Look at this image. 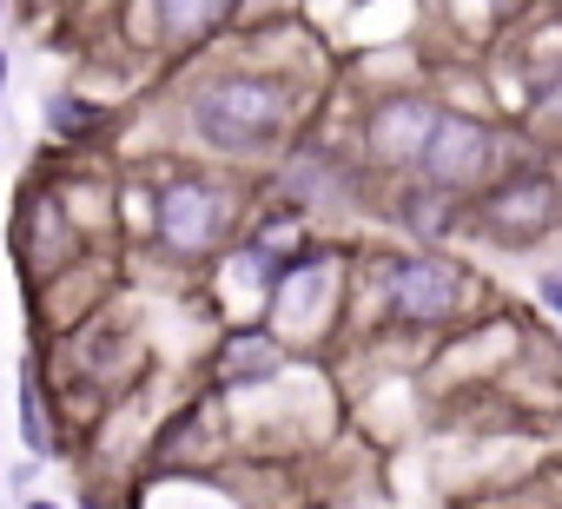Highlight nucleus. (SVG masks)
Instances as JSON below:
<instances>
[{"label": "nucleus", "mask_w": 562, "mask_h": 509, "mask_svg": "<svg viewBox=\"0 0 562 509\" xmlns=\"http://www.w3.org/2000/svg\"><path fill=\"white\" fill-rule=\"evenodd\" d=\"M186 126L218 159H271L292 146L299 87L278 73H218L186 100Z\"/></svg>", "instance_id": "nucleus-1"}, {"label": "nucleus", "mask_w": 562, "mask_h": 509, "mask_svg": "<svg viewBox=\"0 0 562 509\" xmlns=\"http://www.w3.org/2000/svg\"><path fill=\"white\" fill-rule=\"evenodd\" d=\"M490 298H496L490 279L443 245L384 251V312H391L397 331H417V338L470 331L476 318H490Z\"/></svg>", "instance_id": "nucleus-2"}, {"label": "nucleus", "mask_w": 562, "mask_h": 509, "mask_svg": "<svg viewBox=\"0 0 562 509\" xmlns=\"http://www.w3.org/2000/svg\"><path fill=\"white\" fill-rule=\"evenodd\" d=\"M470 238L490 251H542L549 238H562V166L549 152H516L476 199H470Z\"/></svg>", "instance_id": "nucleus-3"}, {"label": "nucleus", "mask_w": 562, "mask_h": 509, "mask_svg": "<svg viewBox=\"0 0 562 509\" xmlns=\"http://www.w3.org/2000/svg\"><path fill=\"white\" fill-rule=\"evenodd\" d=\"M516 152H529L522 133H503L490 113L443 106V120H437V133H430V146L417 159V179H430V185H443L457 199H476Z\"/></svg>", "instance_id": "nucleus-4"}, {"label": "nucleus", "mask_w": 562, "mask_h": 509, "mask_svg": "<svg viewBox=\"0 0 562 509\" xmlns=\"http://www.w3.org/2000/svg\"><path fill=\"white\" fill-rule=\"evenodd\" d=\"M443 106L450 100L437 87H391V93H378L364 106V120H358V166L378 172V179H411L424 146H430V133H437V120H443Z\"/></svg>", "instance_id": "nucleus-5"}, {"label": "nucleus", "mask_w": 562, "mask_h": 509, "mask_svg": "<svg viewBox=\"0 0 562 509\" xmlns=\"http://www.w3.org/2000/svg\"><path fill=\"white\" fill-rule=\"evenodd\" d=\"M153 225H159V245L179 251V259H199L225 238V199L212 179H172L153 205Z\"/></svg>", "instance_id": "nucleus-6"}, {"label": "nucleus", "mask_w": 562, "mask_h": 509, "mask_svg": "<svg viewBox=\"0 0 562 509\" xmlns=\"http://www.w3.org/2000/svg\"><path fill=\"white\" fill-rule=\"evenodd\" d=\"M391 218L411 231V245H450L457 231H470V199H457V192H443V185L411 172L391 192Z\"/></svg>", "instance_id": "nucleus-7"}, {"label": "nucleus", "mask_w": 562, "mask_h": 509, "mask_svg": "<svg viewBox=\"0 0 562 509\" xmlns=\"http://www.w3.org/2000/svg\"><path fill=\"white\" fill-rule=\"evenodd\" d=\"M516 120H522V139L549 159H562V67L536 73L529 93L516 100Z\"/></svg>", "instance_id": "nucleus-8"}, {"label": "nucleus", "mask_w": 562, "mask_h": 509, "mask_svg": "<svg viewBox=\"0 0 562 509\" xmlns=\"http://www.w3.org/2000/svg\"><path fill=\"white\" fill-rule=\"evenodd\" d=\"M285 371V344H278V331H232L225 338V364H218V384L238 391V384H265Z\"/></svg>", "instance_id": "nucleus-9"}, {"label": "nucleus", "mask_w": 562, "mask_h": 509, "mask_svg": "<svg viewBox=\"0 0 562 509\" xmlns=\"http://www.w3.org/2000/svg\"><path fill=\"white\" fill-rule=\"evenodd\" d=\"M153 8H159V41L192 47V41H205V34H218L232 21L238 0H153Z\"/></svg>", "instance_id": "nucleus-10"}, {"label": "nucleus", "mask_w": 562, "mask_h": 509, "mask_svg": "<svg viewBox=\"0 0 562 509\" xmlns=\"http://www.w3.org/2000/svg\"><path fill=\"white\" fill-rule=\"evenodd\" d=\"M21 443H27V456H34V463H47V456H54V423H47V397H41L34 371L21 377Z\"/></svg>", "instance_id": "nucleus-11"}, {"label": "nucleus", "mask_w": 562, "mask_h": 509, "mask_svg": "<svg viewBox=\"0 0 562 509\" xmlns=\"http://www.w3.org/2000/svg\"><path fill=\"white\" fill-rule=\"evenodd\" d=\"M47 120H54L60 133H87V126H100V113H93L87 100H74V93H60V100L47 106Z\"/></svg>", "instance_id": "nucleus-12"}, {"label": "nucleus", "mask_w": 562, "mask_h": 509, "mask_svg": "<svg viewBox=\"0 0 562 509\" xmlns=\"http://www.w3.org/2000/svg\"><path fill=\"white\" fill-rule=\"evenodd\" d=\"M529 298H536V312H549V318L562 325V265H542L536 285H529Z\"/></svg>", "instance_id": "nucleus-13"}, {"label": "nucleus", "mask_w": 562, "mask_h": 509, "mask_svg": "<svg viewBox=\"0 0 562 509\" xmlns=\"http://www.w3.org/2000/svg\"><path fill=\"white\" fill-rule=\"evenodd\" d=\"M0 87H8V47H0Z\"/></svg>", "instance_id": "nucleus-14"}, {"label": "nucleus", "mask_w": 562, "mask_h": 509, "mask_svg": "<svg viewBox=\"0 0 562 509\" xmlns=\"http://www.w3.org/2000/svg\"><path fill=\"white\" fill-rule=\"evenodd\" d=\"M21 509H60V502H41V496H34V502H21Z\"/></svg>", "instance_id": "nucleus-15"}, {"label": "nucleus", "mask_w": 562, "mask_h": 509, "mask_svg": "<svg viewBox=\"0 0 562 509\" xmlns=\"http://www.w3.org/2000/svg\"><path fill=\"white\" fill-rule=\"evenodd\" d=\"M0 8H8V0H0Z\"/></svg>", "instance_id": "nucleus-16"}]
</instances>
